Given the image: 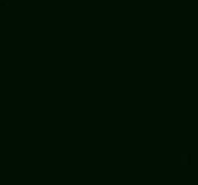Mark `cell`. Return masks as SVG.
<instances>
[{
  "instance_id": "cell-1",
  "label": "cell",
  "mask_w": 198,
  "mask_h": 185,
  "mask_svg": "<svg viewBox=\"0 0 198 185\" xmlns=\"http://www.w3.org/2000/svg\"><path fill=\"white\" fill-rule=\"evenodd\" d=\"M191 154L188 153H182L181 154V164L182 165H191Z\"/></svg>"
}]
</instances>
